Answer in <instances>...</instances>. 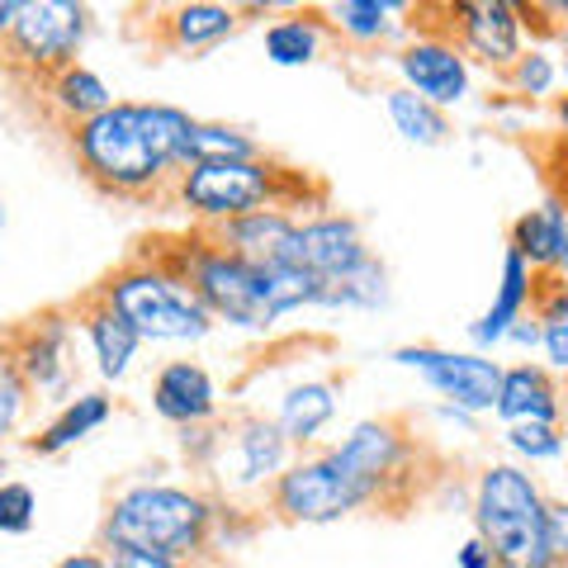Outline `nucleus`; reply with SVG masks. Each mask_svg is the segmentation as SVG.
<instances>
[{"label":"nucleus","instance_id":"f8f14e48","mask_svg":"<svg viewBox=\"0 0 568 568\" xmlns=\"http://www.w3.org/2000/svg\"><path fill=\"white\" fill-rule=\"evenodd\" d=\"M398 77H403L407 91L432 100L436 110H450V104H459L469 95V58H465V48L440 39V33L407 43L398 52Z\"/></svg>","mask_w":568,"mask_h":568},{"label":"nucleus","instance_id":"1a4fd4ad","mask_svg":"<svg viewBox=\"0 0 568 568\" xmlns=\"http://www.w3.org/2000/svg\"><path fill=\"white\" fill-rule=\"evenodd\" d=\"M85 33H91V10L77 6V0H24L10 43L29 67L67 71L71 58L81 52Z\"/></svg>","mask_w":568,"mask_h":568},{"label":"nucleus","instance_id":"ddd939ff","mask_svg":"<svg viewBox=\"0 0 568 568\" xmlns=\"http://www.w3.org/2000/svg\"><path fill=\"white\" fill-rule=\"evenodd\" d=\"M465 48L488 67H517L521 58V6L511 0H459L450 6Z\"/></svg>","mask_w":568,"mask_h":568},{"label":"nucleus","instance_id":"79ce46f5","mask_svg":"<svg viewBox=\"0 0 568 568\" xmlns=\"http://www.w3.org/2000/svg\"><path fill=\"white\" fill-rule=\"evenodd\" d=\"M559 123H564V133H568V95L559 100Z\"/></svg>","mask_w":568,"mask_h":568},{"label":"nucleus","instance_id":"f704fd0d","mask_svg":"<svg viewBox=\"0 0 568 568\" xmlns=\"http://www.w3.org/2000/svg\"><path fill=\"white\" fill-rule=\"evenodd\" d=\"M545 536H549V555L555 568H568V503H555L545 511Z\"/></svg>","mask_w":568,"mask_h":568},{"label":"nucleus","instance_id":"e433bc0d","mask_svg":"<svg viewBox=\"0 0 568 568\" xmlns=\"http://www.w3.org/2000/svg\"><path fill=\"white\" fill-rule=\"evenodd\" d=\"M455 564H459V568H497V564H493V549H488L484 540H478V536H474V540H465V545H459Z\"/></svg>","mask_w":568,"mask_h":568},{"label":"nucleus","instance_id":"4468645a","mask_svg":"<svg viewBox=\"0 0 568 568\" xmlns=\"http://www.w3.org/2000/svg\"><path fill=\"white\" fill-rule=\"evenodd\" d=\"M14 365H20L29 394H48V398L67 394L71 369H77V332H71V323H62L58 313L39 317L20 342V351H14Z\"/></svg>","mask_w":568,"mask_h":568},{"label":"nucleus","instance_id":"c756f323","mask_svg":"<svg viewBox=\"0 0 568 568\" xmlns=\"http://www.w3.org/2000/svg\"><path fill=\"white\" fill-rule=\"evenodd\" d=\"M540 351L555 369H568V284H555L540 304Z\"/></svg>","mask_w":568,"mask_h":568},{"label":"nucleus","instance_id":"58836bf2","mask_svg":"<svg viewBox=\"0 0 568 568\" xmlns=\"http://www.w3.org/2000/svg\"><path fill=\"white\" fill-rule=\"evenodd\" d=\"M20 10H24V0H0V39L14 33V24H20Z\"/></svg>","mask_w":568,"mask_h":568},{"label":"nucleus","instance_id":"c85d7f7f","mask_svg":"<svg viewBox=\"0 0 568 568\" xmlns=\"http://www.w3.org/2000/svg\"><path fill=\"white\" fill-rule=\"evenodd\" d=\"M407 6H394V0H342V6H332V24L346 33L355 43H379L388 33L398 29L394 14H403Z\"/></svg>","mask_w":568,"mask_h":568},{"label":"nucleus","instance_id":"9b49d317","mask_svg":"<svg viewBox=\"0 0 568 568\" xmlns=\"http://www.w3.org/2000/svg\"><path fill=\"white\" fill-rule=\"evenodd\" d=\"M369 261V246L361 237V223L346 213H317V219L298 223V246H294V265L298 271L317 275L323 284H336L355 275Z\"/></svg>","mask_w":568,"mask_h":568},{"label":"nucleus","instance_id":"4be33fe9","mask_svg":"<svg viewBox=\"0 0 568 568\" xmlns=\"http://www.w3.org/2000/svg\"><path fill=\"white\" fill-rule=\"evenodd\" d=\"M336 407H342V398H336V384H327V379H304V384H294L290 394L280 398L275 426L284 432V440H290V446H313V440L332 426Z\"/></svg>","mask_w":568,"mask_h":568},{"label":"nucleus","instance_id":"0eeeda50","mask_svg":"<svg viewBox=\"0 0 568 568\" xmlns=\"http://www.w3.org/2000/svg\"><path fill=\"white\" fill-rule=\"evenodd\" d=\"M398 369H413L426 384L436 388L450 407L469 417L497 413V394H503V375L507 369L488 361L484 351H440V346H398L388 355Z\"/></svg>","mask_w":568,"mask_h":568},{"label":"nucleus","instance_id":"72a5a7b5","mask_svg":"<svg viewBox=\"0 0 568 568\" xmlns=\"http://www.w3.org/2000/svg\"><path fill=\"white\" fill-rule=\"evenodd\" d=\"M39 517V497H33L29 484H0V536H24Z\"/></svg>","mask_w":568,"mask_h":568},{"label":"nucleus","instance_id":"423d86ee","mask_svg":"<svg viewBox=\"0 0 568 568\" xmlns=\"http://www.w3.org/2000/svg\"><path fill=\"white\" fill-rule=\"evenodd\" d=\"M284 171L271 166L265 156L256 162H204V166H190L181 171L175 181V194L181 204L194 213V219H209V223H237L246 213H261V209H280L284 204Z\"/></svg>","mask_w":568,"mask_h":568},{"label":"nucleus","instance_id":"37998d69","mask_svg":"<svg viewBox=\"0 0 568 568\" xmlns=\"http://www.w3.org/2000/svg\"><path fill=\"white\" fill-rule=\"evenodd\" d=\"M6 223H10V213H6V200H0V237H6Z\"/></svg>","mask_w":568,"mask_h":568},{"label":"nucleus","instance_id":"cd10ccee","mask_svg":"<svg viewBox=\"0 0 568 568\" xmlns=\"http://www.w3.org/2000/svg\"><path fill=\"white\" fill-rule=\"evenodd\" d=\"M256 156H261L256 138H246L242 129H227V123H194L185 142V171L204 162H256Z\"/></svg>","mask_w":568,"mask_h":568},{"label":"nucleus","instance_id":"393cba45","mask_svg":"<svg viewBox=\"0 0 568 568\" xmlns=\"http://www.w3.org/2000/svg\"><path fill=\"white\" fill-rule=\"evenodd\" d=\"M384 110L394 119V129L403 142H417V148H440V142L450 138V119L446 110H436L432 100L413 95L407 85H394V91L384 95Z\"/></svg>","mask_w":568,"mask_h":568},{"label":"nucleus","instance_id":"a878e982","mask_svg":"<svg viewBox=\"0 0 568 568\" xmlns=\"http://www.w3.org/2000/svg\"><path fill=\"white\" fill-rule=\"evenodd\" d=\"M323 24L308 20V14H290V20H275L265 29V58L275 67H313L323 58Z\"/></svg>","mask_w":568,"mask_h":568},{"label":"nucleus","instance_id":"dca6fc26","mask_svg":"<svg viewBox=\"0 0 568 568\" xmlns=\"http://www.w3.org/2000/svg\"><path fill=\"white\" fill-rule=\"evenodd\" d=\"M219 242L233 256L261 265V271H280V265H294L298 219H290L284 209H261V213H246V219L219 227Z\"/></svg>","mask_w":568,"mask_h":568},{"label":"nucleus","instance_id":"bb28decb","mask_svg":"<svg viewBox=\"0 0 568 568\" xmlns=\"http://www.w3.org/2000/svg\"><path fill=\"white\" fill-rule=\"evenodd\" d=\"M52 100H58V110H62L67 119H77V123L95 119V114L110 110V104H119V100L110 95V85H104L95 71L81 67V62H71L67 71H58V81H52Z\"/></svg>","mask_w":568,"mask_h":568},{"label":"nucleus","instance_id":"aec40b11","mask_svg":"<svg viewBox=\"0 0 568 568\" xmlns=\"http://www.w3.org/2000/svg\"><path fill=\"white\" fill-rule=\"evenodd\" d=\"M81 332H85V342H91V355H95L100 379L119 384L123 375H129L133 361H138V351H142V336H138V327L129 323V317L114 313V308L100 298L95 308H85Z\"/></svg>","mask_w":568,"mask_h":568},{"label":"nucleus","instance_id":"a19ab883","mask_svg":"<svg viewBox=\"0 0 568 568\" xmlns=\"http://www.w3.org/2000/svg\"><path fill=\"white\" fill-rule=\"evenodd\" d=\"M555 14H564V39H559V58H564V77H568V0L555 6Z\"/></svg>","mask_w":568,"mask_h":568},{"label":"nucleus","instance_id":"f257e3e1","mask_svg":"<svg viewBox=\"0 0 568 568\" xmlns=\"http://www.w3.org/2000/svg\"><path fill=\"white\" fill-rule=\"evenodd\" d=\"M213 530V507L200 493L175 484H138L114 497L104 517V545L110 549H142L156 559H190L200 555Z\"/></svg>","mask_w":568,"mask_h":568},{"label":"nucleus","instance_id":"2eb2a0df","mask_svg":"<svg viewBox=\"0 0 568 568\" xmlns=\"http://www.w3.org/2000/svg\"><path fill=\"white\" fill-rule=\"evenodd\" d=\"M152 407L162 422L194 432V426L213 422V413H219V384H213L204 365L171 361L156 369V379H152Z\"/></svg>","mask_w":568,"mask_h":568},{"label":"nucleus","instance_id":"a211bd4d","mask_svg":"<svg viewBox=\"0 0 568 568\" xmlns=\"http://www.w3.org/2000/svg\"><path fill=\"white\" fill-rule=\"evenodd\" d=\"M227 455H233V488H256V484H271L290 469V440L275 422L252 417L237 426V436L227 440Z\"/></svg>","mask_w":568,"mask_h":568},{"label":"nucleus","instance_id":"7ed1b4c3","mask_svg":"<svg viewBox=\"0 0 568 568\" xmlns=\"http://www.w3.org/2000/svg\"><path fill=\"white\" fill-rule=\"evenodd\" d=\"M71 148H77L81 171L114 194H142L171 175V162L152 138L148 104H129V100L110 104L104 114L77 123Z\"/></svg>","mask_w":568,"mask_h":568},{"label":"nucleus","instance_id":"b1692460","mask_svg":"<svg viewBox=\"0 0 568 568\" xmlns=\"http://www.w3.org/2000/svg\"><path fill=\"white\" fill-rule=\"evenodd\" d=\"M242 24V14L233 6H213V0H194V6H181L171 14V43L181 52H200L213 48L223 39H233Z\"/></svg>","mask_w":568,"mask_h":568},{"label":"nucleus","instance_id":"ea45409f","mask_svg":"<svg viewBox=\"0 0 568 568\" xmlns=\"http://www.w3.org/2000/svg\"><path fill=\"white\" fill-rule=\"evenodd\" d=\"M58 568H110V559H100V555H71Z\"/></svg>","mask_w":568,"mask_h":568},{"label":"nucleus","instance_id":"f3484780","mask_svg":"<svg viewBox=\"0 0 568 568\" xmlns=\"http://www.w3.org/2000/svg\"><path fill=\"white\" fill-rule=\"evenodd\" d=\"M530 294H536V271H530V265L507 246V256H503V280H497V294H493L488 313L478 317V323H469V342H474L478 351L503 346V342H507V332L526 317Z\"/></svg>","mask_w":568,"mask_h":568},{"label":"nucleus","instance_id":"c9c22d12","mask_svg":"<svg viewBox=\"0 0 568 568\" xmlns=\"http://www.w3.org/2000/svg\"><path fill=\"white\" fill-rule=\"evenodd\" d=\"M110 568H181L175 559H156V555H142V549H114Z\"/></svg>","mask_w":568,"mask_h":568},{"label":"nucleus","instance_id":"7c9ffc66","mask_svg":"<svg viewBox=\"0 0 568 568\" xmlns=\"http://www.w3.org/2000/svg\"><path fill=\"white\" fill-rule=\"evenodd\" d=\"M507 450L530 465H545V459H559L568 450V440L559 426H507Z\"/></svg>","mask_w":568,"mask_h":568},{"label":"nucleus","instance_id":"473e14b6","mask_svg":"<svg viewBox=\"0 0 568 568\" xmlns=\"http://www.w3.org/2000/svg\"><path fill=\"white\" fill-rule=\"evenodd\" d=\"M24 403H29V384L20 375V365H14V355L0 351V440L20 426Z\"/></svg>","mask_w":568,"mask_h":568},{"label":"nucleus","instance_id":"9d476101","mask_svg":"<svg viewBox=\"0 0 568 568\" xmlns=\"http://www.w3.org/2000/svg\"><path fill=\"white\" fill-rule=\"evenodd\" d=\"M327 459L365 493V503H375V497L403 474L407 440H403V432L394 422H355L351 432L327 450Z\"/></svg>","mask_w":568,"mask_h":568},{"label":"nucleus","instance_id":"412c9836","mask_svg":"<svg viewBox=\"0 0 568 568\" xmlns=\"http://www.w3.org/2000/svg\"><path fill=\"white\" fill-rule=\"evenodd\" d=\"M511 252H517L530 271H568V213L564 204H540L511 223Z\"/></svg>","mask_w":568,"mask_h":568},{"label":"nucleus","instance_id":"6ab92c4d","mask_svg":"<svg viewBox=\"0 0 568 568\" xmlns=\"http://www.w3.org/2000/svg\"><path fill=\"white\" fill-rule=\"evenodd\" d=\"M497 422L507 426H559V388L540 365H511L497 394Z\"/></svg>","mask_w":568,"mask_h":568},{"label":"nucleus","instance_id":"6e6552de","mask_svg":"<svg viewBox=\"0 0 568 568\" xmlns=\"http://www.w3.org/2000/svg\"><path fill=\"white\" fill-rule=\"evenodd\" d=\"M275 507L290 521L332 526V521L351 517V511H361L365 493L355 488L327 455H313V459H294V465L275 478Z\"/></svg>","mask_w":568,"mask_h":568},{"label":"nucleus","instance_id":"20e7f679","mask_svg":"<svg viewBox=\"0 0 568 568\" xmlns=\"http://www.w3.org/2000/svg\"><path fill=\"white\" fill-rule=\"evenodd\" d=\"M104 304L138 327L142 342H204L213 313L190 284L162 265H129L104 284Z\"/></svg>","mask_w":568,"mask_h":568},{"label":"nucleus","instance_id":"2f4dec72","mask_svg":"<svg viewBox=\"0 0 568 568\" xmlns=\"http://www.w3.org/2000/svg\"><path fill=\"white\" fill-rule=\"evenodd\" d=\"M555 81H559V67H555V58H549L545 48L521 52L517 67H511V85H517L521 95H530V100L549 95V91H555Z\"/></svg>","mask_w":568,"mask_h":568},{"label":"nucleus","instance_id":"5701e85b","mask_svg":"<svg viewBox=\"0 0 568 568\" xmlns=\"http://www.w3.org/2000/svg\"><path fill=\"white\" fill-rule=\"evenodd\" d=\"M110 417H114L110 394H100V388H91V394H77V398H67L62 413L43 426V436L29 440V450H39V455H62L67 446H77V440H85L91 432H100V426L110 422Z\"/></svg>","mask_w":568,"mask_h":568},{"label":"nucleus","instance_id":"39448f33","mask_svg":"<svg viewBox=\"0 0 568 568\" xmlns=\"http://www.w3.org/2000/svg\"><path fill=\"white\" fill-rule=\"evenodd\" d=\"M175 275L204 298L213 323H227V327H242V332L280 327L265 271L233 256L223 242H194L190 252H175Z\"/></svg>","mask_w":568,"mask_h":568},{"label":"nucleus","instance_id":"4c0bfd02","mask_svg":"<svg viewBox=\"0 0 568 568\" xmlns=\"http://www.w3.org/2000/svg\"><path fill=\"white\" fill-rule=\"evenodd\" d=\"M503 346H540V317H521V323L507 332Z\"/></svg>","mask_w":568,"mask_h":568},{"label":"nucleus","instance_id":"f03ea898","mask_svg":"<svg viewBox=\"0 0 568 568\" xmlns=\"http://www.w3.org/2000/svg\"><path fill=\"white\" fill-rule=\"evenodd\" d=\"M545 511L536 478L521 465H488L474 488V526L478 540L493 549L497 568H555L545 536Z\"/></svg>","mask_w":568,"mask_h":568}]
</instances>
